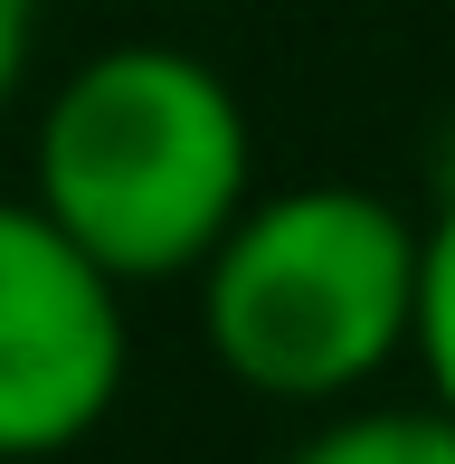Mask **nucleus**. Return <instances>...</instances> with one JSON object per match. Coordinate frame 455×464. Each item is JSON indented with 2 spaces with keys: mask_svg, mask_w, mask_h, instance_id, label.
<instances>
[{
  "mask_svg": "<svg viewBox=\"0 0 455 464\" xmlns=\"http://www.w3.org/2000/svg\"><path fill=\"white\" fill-rule=\"evenodd\" d=\"M29 199L123 294L190 285L228 218L257 199L247 95L180 38H114L38 95Z\"/></svg>",
  "mask_w": 455,
  "mask_h": 464,
  "instance_id": "1",
  "label": "nucleus"
},
{
  "mask_svg": "<svg viewBox=\"0 0 455 464\" xmlns=\"http://www.w3.org/2000/svg\"><path fill=\"white\" fill-rule=\"evenodd\" d=\"M199 351L266 408H351L408 361L418 218L370 180L257 189L199 256Z\"/></svg>",
  "mask_w": 455,
  "mask_h": 464,
  "instance_id": "2",
  "label": "nucleus"
},
{
  "mask_svg": "<svg viewBox=\"0 0 455 464\" xmlns=\"http://www.w3.org/2000/svg\"><path fill=\"white\" fill-rule=\"evenodd\" d=\"M123 285L57 237L29 189H0V464H57L123 408Z\"/></svg>",
  "mask_w": 455,
  "mask_h": 464,
  "instance_id": "3",
  "label": "nucleus"
},
{
  "mask_svg": "<svg viewBox=\"0 0 455 464\" xmlns=\"http://www.w3.org/2000/svg\"><path fill=\"white\" fill-rule=\"evenodd\" d=\"M285 464H455V417L427 398H351L295 436Z\"/></svg>",
  "mask_w": 455,
  "mask_h": 464,
  "instance_id": "4",
  "label": "nucleus"
},
{
  "mask_svg": "<svg viewBox=\"0 0 455 464\" xmlns=\"http://www.w3.org/2000/svg\"><path fill=\"white\" fill-rule=\"evenodd\" d=\"M408 361H418L427 408L455 417V152L437 171V208L418 218V323H408Z\"/></svg>",
  "mask_w": 455,
  "mask_h": 464,
  "instance_id": "5",
  "label": "nucleus"
},
{
  "mask_svg": "<svg viewBox=\"0 0 455 464\" xmlns=\"http://www.w3.org/2000/svg\"><path fill=\"white\" fill-rule=\"evenodd\" d=\"M29 57H38V0H0V114L29 86Z\"/></svg>",
  "mask_w": 455,
  "mask_h": 464,
  "instance_id": "6",
  "label": "nucleus"
}]
</instances>
